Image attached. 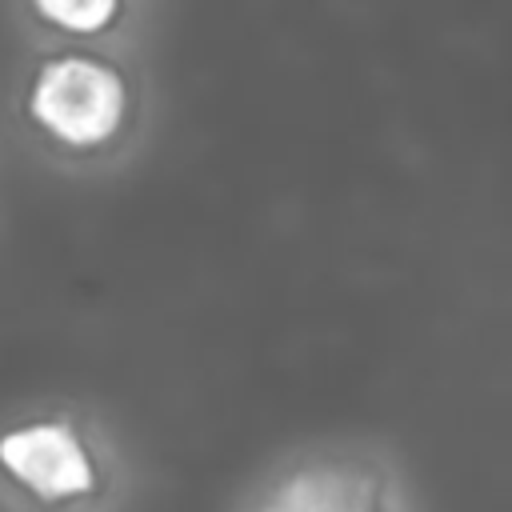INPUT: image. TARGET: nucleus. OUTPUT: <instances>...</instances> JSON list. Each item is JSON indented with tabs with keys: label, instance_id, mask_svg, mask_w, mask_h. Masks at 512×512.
I'll list each match as a JSON object with an SVG mask.
<instances>
[{
	"label": "nucleus",
	"instance_id": "1",
	"mask_svg": "<svg viewBox=\"0 0 512 512\" xmlns=\"http://www.w3.org/2000/svg\"><path fill=\"white\" fill-rule=\"evenodd\" d=\"M124 108L120 76L92 60H52L32 88V116L68 144L104 140Z\"/></svg>",
	"mask_w": 512,
	"mask_h": 512
},
{
	"label": "nucleus",
	"instance_id": "2",
	"mask_svg": "<svg viewBox=\"0 0 512 512\" xmlns=\"http://www.w3.org/2000/svg\"><path fill=\"white\" fill-rule=\"evenodd\" d=\"M0 468L40 500H72L96 488V464L64 420H36L0 436Z\"/></svg>",
	"mask_w": 512,
	"mask_h": 512
},
{
	"label": "nucleus",
	"instance_id": "3",
	"mask_svg": "<svg viewBox=\"0 0 512 512\" xmlns=\"http://www.w3.org/2000/svg\"><path fill=\"white\" fill-rule=\"evenodd\" d=\"M256 512H400L396 492L360 464H308L288 472Z\"/></svg>",
	"mask_w": 512,
	"mask_h": 512
},
{
	"label": "nucleus",
	"instance_id": "4",
	"mask_svg": "<svg viewBox=\"0 0 512 512\" xmlns=\"http://www.w3.org/2000/svg\"><path fill=\"white\" fill-rule=\"evenodd\" d=\"M36 8H40L48 20L64 24V28L88 32V28H100V24L112 16L116 0H36Z\"/></svg>",
	"mask_w": 512,
	"mask_h": 512
}]
</instances>
